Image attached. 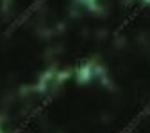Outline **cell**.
I'll list each match as a JSON object with an SVG mask.
<instances>
[{
	"label": "cell",
	"instance_id": "4",
	"mask_svg": "<svg viewBox=\"0 0 150 133\" xmlns=\"http://www.w3.org/2000/svg\"><path fill=\"white\" fill-rule=\"evenodd\" d=\"M84 2H91V0H84Z\"/></svg>",
	"mask_w": 150,
	"mask_h": 133
},
{
	"label": "cell",
	"instance_id": "2",
	"mask_svg": "<svg viewBox=\"0 0 150 133\" xmlns=\"http://www.w3.org/2000/svg\"><path fill=\"white\" fill-rule=\"evenodd\" d=\"M148 114H150V103H148V105H146V107L143 108V112H141V114H138V116H136V117H134L132 121L129 123V126H125V128H123V130H122L120 133H130V131H132V130H134V128H136V126L139 124V121H141V119H143L145 116H148Z\"/></svg>",
	"mask_w": 150,
	"mask_h": 133
},
{
	"label": "cell",
	"instance_id": "3",
	"mask_svg": "<svg viewBox=\"0 0 150 133\" xmlns=\"http://www.w3.org/2000/svg\"><path fill=\"white\" fill-rule=\"evenodd\" d=\"M141 11H143V7H141V6H139V7H136V9H134V11H132V13H130V14H129V16L125 18V20H123V22L120 23V27L116 29V34H118V32H122V30H123L125 27H129L130 23H132V22L136 20V18L139 16V13H141Z\"/></svg>",
	"mask_w": 150,
	"mask_h": 133
},
{
	"label": "cell",
	"instance_id": "1",
	"mask_svg": "<svg viewBox=\"0 0 150 133\" xmlns=\"http://www.w3.org/2000/svg\"><path fill=\"white\" fill-rule=\"evenodd\" d=\"M45 2H47V0H36V2H32V4H30V7H29L27 11H23V13H22V14L18 16L16 20H14V22H13V23H11V25H9L7 29H6L4 36H11V34H13L14 30H18V29H20V27H22V25H23V23H25V22L29 20V18H30V16H32L34 13L38 11V9H40V7H41V6L45 4Z\"/></svg>",
	"mask_w": 150,
	"mask_h": 133
}]
</instances>
